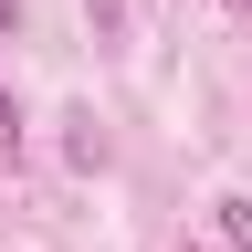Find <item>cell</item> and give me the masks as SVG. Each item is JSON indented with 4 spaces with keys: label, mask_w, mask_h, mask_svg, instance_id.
<instances>
[{
    "label": "cell",
    "mask_w": 252,
    "mask_h": 252,
    "mask_svg": "<svg viewBox=\"0 0 252 252\" xmlns=\"http://www.w3.org/2000/svg\"><path fill=\"white\" fill-rule=\"evenodd\" d=\"M11 21H21V0H0V32H11Z\"/></svg>",
    "instance_id": "obj_3"
},
{
    "label": "cell",
    "mask_w": 252,
    "mask_h": 252,
    "mask_svg": "<svg viewBox=\"0 0 252 252\" xmlns=\"http://www.w3.org/2000/svg\"><path fill=\"white\" fill-rule=\"evenodd\" d=\"M21 137V105H11V84H0V147H11Z\"/></svg>",
    "instance_id": "obj_2"
},
{
    "label": "cell",
    "mask_w": 252,
    "mask_h": 252,
    "mask_svg": "<svg viewBox=\"0 0 252 252\" xmlns=\"http://www.w3.org/2000/svg\"><path fill=\"white\" fill-rule=\"evenodd\" d=\"M220 231H231V242L252 252V200H220Z\"/></svg>",
    "instance_id": "obj_1"
},
{
    "label": "cell",
    "mask_w": 252,
    "mask_h": 252,
    "mask_svg": "<svg viewBox=\"0 0 252 252\" xmlns=\"http://www.w3.org/2000/svg\"><path fill=\"white\" fill-rule=\"evenodd\" d=\"M231 11H252V0H231Z\"/></svg>",
    "instance_id": "obj_4"
}]
</instances>
